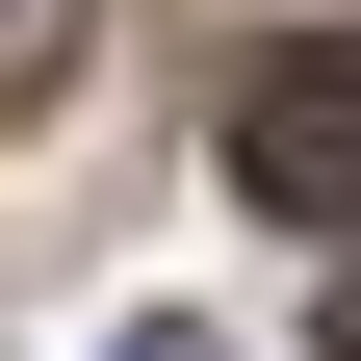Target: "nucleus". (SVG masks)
Here are the masks:
<instances>
[{
  "label": "nucleus",
  "instance_id": "f257e3e1",
  "mask_svg": "<svg viewBox=\"0 0 361 361\" xmlns=\"http://www.w3.org/2000/svg\"><path fill=\"white\" fill-rule=\"evenodd\" d=\"M233 180L284 207V233L361 258V52H258V78H233Z\"/></svg>",
  "mask_w": 361,
  "mask_h": 361
},
{
  "label": "nucleus",
  "instance_id": "f03ea898",
  "mask_svg": "<svg viewBox=\"0 0 361 361\" xmlns=\"http://www.w3.org/2000/svg\"><path fill=\"white\" fill-rule=\"evenodd\" d=\"M104 52V0H0V78H78Z\"/></svg>",
  "mask_w": 361,
  "mask_h": 361
},
{
  "label": "nucleus",
  "instance_id": "7ed1b4c3",
  "mask_svg": "<svg viewBox=\"0 0 361 361\" xmlns=\"http://www.w3.org/2000/svg\"><path fill=\"white\" fill-rule=\"evenodd\" d=\"M104 361H233V336H180V310H155V336H104Z\"/></svg>",
  "mask_w": 361,
  "mask_h": 361
},
{
  "label": "nucleus",
  "instance_id": "20e7f679",
  "mask_svg": "<svg viewBox=\"0 0 361 361\" xmlns=\"http://www.w3.org/2000/svg\"><path fill=\"white\" fill-rule=\"evenodd\" d=\"M336 361H361V258H336Z\"/></svg>",
  "mask_w": 361,
  "mask_h": 361
}]
</instances>
